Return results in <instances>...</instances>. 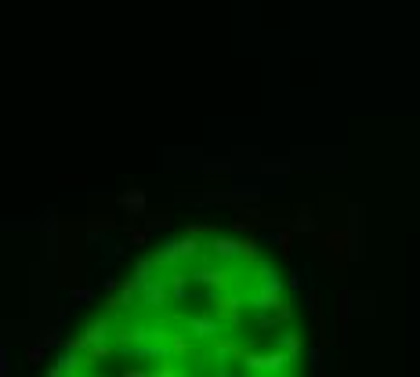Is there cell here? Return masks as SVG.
<instances>
[{
  "mask_svg": "<svg viewBox=\"0 0 420 377\" xmlns=\"http://www.w3.org/2000/svg\"><path fill=\"white\" fill-rule=\"evenodd\" d=\"M138 301L145 312H152V316H159L174 297H170V287H167V276H152V279H145L141 283V294H138Z\"/></svg>",
  "mask_w": 420,
  "mask_h": 377,
  "instance_id": "3",
  "label": "cell"
},
{
  "mask_svg": "<svg viewBox=\"0 0 420 377\" xmlns=\"http://www.w3.org/2000/svg\"><path fill=\"white\" fill-rule=\"evenodd\" d=\"M177 261H185L182 258V247H177V243H164V250L156 254V265H159V269H177Z\"/></svg>",
  "mask_w": 420,
  "mask_h": 377,
  "instance_id": "8",
  "label": "cell"
},
{
  "mask_svg": "<svg viewBox=\"0 0 420 377\" xmlns=\"http://www.w3.org/2000/svg\"><path fill=\"white\" fill-rule=\"evenodd\" d=\"M279 349L294 359V363H301V352H304V337L297 334V330H283L279 334Z\"/></svg>",
  "mask_w": 420,
  "mask_h": 377,
  "instance_id": "7",
  "label": "cell"
},
{
  "mask_svg": "<svg viewBox=\"0 0 420 377\" xmlns=\"http://www.w3.org/2000/svg\"><path fill=\"white\" fill-rule=\"evenodd\" d=\"M207 258L225 261V265H243L247 261V240H229V236H214L207 243Z\"/></svg>",
  "mask_w": 420,
  "mask_h": 377,
  "instance_id": "4",
  "label": "cell"
},
{
  "mask_svg": "<svg viewBox=\"0 0 420 377\" xmlns=\"http://www.w3.org/2000/svg\"><path fill=\"white\" fill-rule=\"evenodd\" d=\"M294 367L297 363L283 349H276V352H254V349H247L243 363H239V370H243V374H286V370H294Z\"/></svg>",
  "mask_w": 420,
  "mask_h": 377,
  "instance_id": "1",
  "label": "cell"
},
{
  "mask_svg": "<svg viewBox=\"0 0 420 377\" xmlns=\"http://www.w3.org/2000/svg\"><path fill=\"white\" fill-rule=\"evenodd\" d=\"M308 359H312L315 374H322V352H319V349H312V352H308Z\"/></svg>",
  "mask_w": 420,
  "mask_h": 377,
  "instance_id": "11",
  "label": "cell"
},
{
  "mask_svg": "<svg viewBox=\"0 0 420 377\" xmlns=\"http://www.w3.org/2000/svg\"><path fill=\"white\" fill-rule=\"evenodd\" d=\"M185 334H189L192 341L210 344V341H218L221 334H232V330L221 323V316H218L214 308H207V312H196V316H189V319H185Z\"/></svg>",
  "mask_w": 420,
  "mask_h": 377,
  "instance_id": "2",
  "label": "cell"
},
{
  "mask_svg": "<svg viewBox=\"0 0 420 377\" xmlns=\"http://www.w3.org/2000/svg\"><path fill=\"white\" fill-rule=\"evenodd\" d=\"M294 229H297V232H312V229H315V218H312V211H308V207H301V211H297Z\"/></svg>",
  "mask_w": 420,
  "mask_h": 377,
  "instance_id": "9",
  "label": "cell"
},
{
  "mask_svg": "<svg viewBox=\"0 0 420 377\" xmlns=\"http://www.w3.org/2000/svg\"><path fill=\"white\" fill-rule=\"evenodd\" d=\"M123 207L131 211V214H141V207H145V196H141V193H127V196H123Z\"/></svg>",
  "mask_w": 420,
  "mask_h": 377,
  "instance_id": "10",
  "label": "cell"
},
{
  "mask_svg": "<svg viewBox=\"0 0 420 377\" xmlns=\"http://www.w3.org/2000/svg\"><path fill=\"white\" fill-rule=\"evenodd\" d=\"M167 344H170V352H174V363H182V359H189L192 352H196L192 337L182 334V330H174V326H170V334H167Z\"/></svg>",
  "mask_w": 420,
  "mask_h": 377,
  "instance_id": "6",
  "label": "cell"
},
{
  "mask_svg": "<svg viewBox=\"0 0 420 377\" xmlns=\"http://www.w3.org/2000/svg\"><path fill=\"white\" fill-rule=\"evenodd\" d=\"M189 283H192V276L185 269H167V287H170L174 305H182L185 297H189Z\"/></svg>",
  "mask_w": 420,
  "mask_h": 377,
  "instance_id": "5",
  "label": "cell"
}]
</instances>
